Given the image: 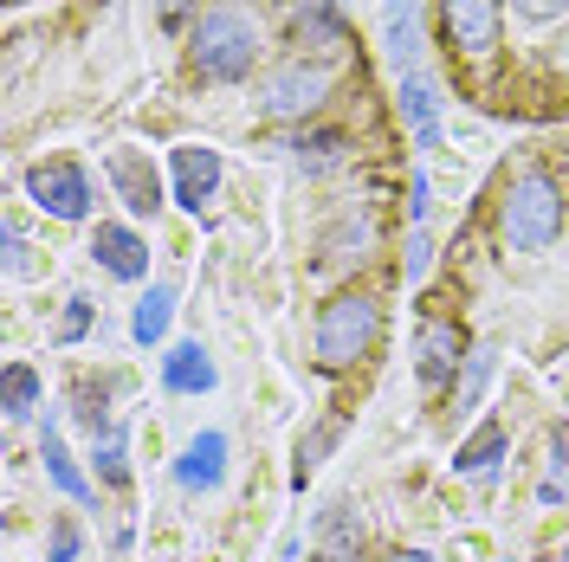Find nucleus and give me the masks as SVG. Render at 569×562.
<instances>
[{
    "label": "nucleus",
    "instance_id": "obj_32",
    "mask_svg": "<svg viewBox=\"0 0 569 562\" xmlns=\"http://www.w3.org/2000/svg\"><path fill=\"white\" fill-rule=\"evenodd\" d=\"M194 7H201V0H156V13H162V20H169V27H176V20H188V13H194Z\"/></svg>",
    "mask_w": 569,
    "mask_h": 562
},
{
    "label": "nucleus",
    "instance_id": "obj_25",
    "mask_svg": "<svg viewBox=\"0 0 569 562\" xmlns=\"http://www.w3.org/2000/svg\"><path fill=\"white\" fill-rule=\"evenodd\" d=\"M486 382H492V350H472L466 355V375H460V394H453V414H472Z\"/></svg>",
    "mask_w": 569,
    "mask_h": 562
},
{
    "label": "nucleus",
    "instance_id": "obj_34",
    "mask_svg": "<svg viewBox=\"0 0 569 562\" xmlns=\"http://www.w3.org/2000/svg\"><path fill=\"white\" fill-rule=\"evenodd\" d=\"M395 562H433V556H427V550H401Z\"/></svg>",
    "mask_w": 569,
    "mask_h": 562
},
{
    "label": "nucleus",
    "instance_id": "obj_18",
    "mask_svg": "<svg viewBox=\"0 0 569 562\" xmlns=\"http://www.w3.org/2000/svg\"><path fill=\"white\" fill-rule=\"evenodd\" d=\"M169 317H176V284H149L137 298V311H130V337H137L142 350H156L169 337Z\"/></svg>",
    "mask_w": 569,
    "mask_h": 562
},
{
    "label": "nucleus",
    "instance_id": "obj_31",
    "mask_svg": "<svg viewBox=\"0 0 569 562\" xmlns=\"http://www.w3.org/2000/svg\"><path fill=\"white\" fill-rule=\"evenodd\" d=\"M408 194H415V201H408V208H415V227H427V208H433V188H427V175L408 181Z\"/></svg>",
    "mask_w": 569,
    "mask_h": 562
},
{
    "label": "nucleus",
    "instance_id": "obj_21",
    "mask_svg": "<svg viewBox=\"0 0 569 562\" xmlns=\"http://www.w3.org/2000/svg\"><path fill=\"white\" fill-rule=\"evenodd\" d=\"M343 155H350V137H343V130H311V137L291 142V162H298L305 175H330Z\"/></svg>",
    "mask_w": 569,
    "mask_h": 562
},
{
    "label": "nucleus",
    "instance_id": "obj_19",
    "mask_svg": "<svg viewBox=\"0 0 569 562\" xmlns=\"http://www.w3.org/2000/svg\"><path fill=\"white\" fill-rule=\"evenodd\" d=\"M498 459H505V426L486 421V426H479V433L460 446V453H453V472H460V479H479V485H492Z\"/></svg>",
    "mask_w": 569,
    "mask_h": 562
},
{
    "label": "nucleus",
    "instance_id": "obj_9",
    "mask_svg": "<svg viewBox=\"0 0 569 562\" xmlns=\"http://www.w3.org/2000/svg\"><path fill=\"white\" fill-rule=\"evenodd\" d=\"M169 181H176V201L188 213H201L220 194V149H208V142H181V149H169Z\"/></svg>",
    "mask_w": 569,
    "mask_h": 562
},
{
    "label": "nucleus",
    "instance_id": "obj_28",
    "mask_svg": "<svg viewBox=\"0 0 569 562\" xmlns=\"http://www.w3.org/2000/svg\"><path fill=\"white\" fill-rule=\"evenodd\" d=\"M78 524H52V536H46V562H78Z\"/></svg>",
    "mask_w": 569,
    "mask_h": 562
},
{
    "label": "nucleus",
    "instance_id": "obj_33",
    "mask_svg": "<svg viewBox=\"0 0 569 562\" xmlns=\"http://www.w3.org/2000/svg\"><path fill=\"white\" fill-rule=\"evenodd\" d=\"M557 66L569 71V27H563V39H557Z\"/></svg>",
    "mask_w": 569,
    "mask_h": 562
},
{
    "label": "nucleus",
    "instance_id": "obj_27",
    "mask_svg": "<svg viewBox=\"0 0 569 562\" xmlns=\"http://www.w3.org/2000/svg\"><path fill=\"white\" fill-rule=\"evenodd\" d=\"M427 265H433V240H427V227H415V233H408V259H401L408 284H421V279H427Z\"/></svg>",
    "mask_w": 569,
    "mask_h": 562
},
{
    "label": "nucleus",
    "instance_id": "obj_1",
    "mask_svg": "<svg viewBox=\"0 0 569 562\" xmlns=\"http://www.w3.org/2000/svg\"><path fill=\"white\" fill-rule=\"evenodd\" d=\"M259 52H266V39H259V20H252L247 7H208L194 20V33H188V66L201 71L208 84L252 78Z\"/></svg>",
    "mask_w": 569,
    "mask_h": 562
},
{
    "label": "nucleus",
    "instance_id": "obj_22",
    "mask_svg": "<svg viewBox=\"0 0 569 562\" xmlns=\"http://www.w3.org/2000/svg\"><path fill=\"white\" fill-rule=\"evenodd\" d=\"M39 375H33V362H7V375H0V401H7V421H27L39 408Z\"/></svg>",
    "mask_w": 569,
    "mask_h": 562
},
{
    "label": "nucleus",
    "instance_id": "obj_3",
    "mask_svg": "<svg viewBox=\"0 0 569 562\" xmlns=\"http://www.w3.org/2000/svg\"><path fill=\"white\" fill-rule=\"evenodd\" d=\"M498 233H505L511 252H550L563 240V188L543 175V169L511 175L505 201H498Z\"/></svg>",
    "mask_w": 569,
    "mask_h": 562
},
{
    "label": "nucleus",
    "instance_id": "obj_16",
    "mask_svg": "<svg viewBox=\"0 0 569 562\" xmlns=\"http://www.w3.org/2000/svg\"><path fill=\"white\" fill-rule=\"evenodd\" d=\"M421 0H382V52L401 71H421V20H415Z\"/></svg>",
    "mask_w": 569,
    "mask_h": 562
},
{
    "label": "nucleus",
    "instance_id": "obj_4",
    "mask_svg": "<svg viewBox=\"0 0 569 562\" xmlns=\"http://www.w3.org/2000/svg\"><path fill=\"white\" fill-rule=\"evenodd\" d=\"M330 66L318 59H284L259 78V110L272 117V123H305V117H318L323 98H330Z\"/></svg>",
    "mask_w": 569,
    "mask_h": 562
},
{
    "label": "nucleus",
    "instance_id": "obj_6",
    "mask_svg": "<svg viewBox=\"0 0 569 562\" xmlns=\"http://www.w3.org/2000/svg\"><path fill=\"white\" fill-rule=\"evenodd\" d=\"M27 194H33L39 213L52 220H84L91 213V175L78 162H33L27 169Z\"/></svg>",
    "mask_w": 569,
    "mask_h": 562
},
{
    "label": "nucleus",
    "instance_id": "obj_7",
    "mask_svg": "<svg viewBox=\"0 0 569 562\" xmlns=\"http://www.w3.org/2000/svg\"><path fill=\"white\" fill-rule=\"evenodd\" d=\"M498 7L505 0H440V39L453 59H486L498 46Z\"/></svg>",
    "mask_w": 569,
    "mask_h": 562
},
{
    "label": "nucleus",
    "instance_id": "obj_15",
    "mask_svg": "<svg viewBox=\"0 0 569 562\" xmlns=\"http://www.w3.org/2000/svg\"><path fill=\"white\" fill-rule=\"evenodd\" d=\"M401 117L415 149H440V91L427 84V71H401Z\"/></svg>",
    "mask_w": 569,
    "mask_h": 562
},
{
    "label": "nucleus",
    "instance_id": "obj_8",
    "mask_svg": "<svg viewBox=\"0 0 569 562\" xmlns=\"http://www.w3.org/2000/svg\"><path fill=\"white\" fill-rule=\"evenodd\" d=\"M466 330L460 323H447V317H427L421 337H415V375H421V388H447L453 375H460L466 362Z\"/></svg>",
    "mask_w": 569,
    "mask_h": 562
},
{
    "label": "nucleus",
    "instance_id": "obj_13",
    "mask_svg": "<svg viewBox=\"0 0 569 562\" xmlns=\"http://www.w3.org/2000/svg\"><path fill=\"white\" fill-rule=\"evenodd\" d=\"M213 382H220V369H213V355L201 350V337L169 343V355H162V388H169V394H213Z\"/></svg>",
    "mask_w": 569,
    "mask_h": 562
},
{
    "label": "nucleus",
    "instance_id": "obj_12",
    "mask_svg": "<svg viewBox=\"0 0 569 562\" xmlns=\"http://www.w3.org/2000/svg\"><path fill=\"white\" fill-rule=\"evenodd\" d=\"M220 479H227V433L208 426V433H194L176 459V485L181 492H220Z\"/></svg>",
    "mask_w": 569,
    "mask_h": 562
},
{
    "label": "nucleus",
    "instance_id": "obj_23",
    "mask_svg": "<svg viewBox=\"0 0 569 562\" xmlns=\"http://www.w3.org/2000/svg\"><path fill=\"white\" fill-rule=\"evenodd\" d=\"M91 459H98V479L104 485H130V440H123V426L91 433Z\"/></svg>",
    "mask_w": 569,
    "mask_h": 562
},
{
    "label": "nucleus",
    "instance_id": "obj_5",
    "mask_svg": "<svg viewBox=\"0 0 569 562\" xmlns=\"http://www.w3.org/2000/svg\"><path fill=\"white\" fill-rule=\"evenodd\" d=\"M284 46L291 59L337 66L350 52V20L337 13V0H284Z\"/></svg>",
    "mask_w": 569,
    "mask_h": 562
},
{
    "label": "nucleus",
    "instance_id": "obj_30",
    "mask_svg": "<svg viewBox=\"0 0 569 562\" xmlns=\"http://www.w3.org/2000/svg\"><path fill=\"white\" fill-rule=\"evenodd\" d=\"M511 7H518L525 20H537V27H543V20H563V13H569V0H511Z\"/></svg>",
    "mask_w": 569,
    "mask_h": 562
},
{
    "label": "nucleus",
    "instance_id": "obj_2",
    "mask_svg": "<svg viewBox=\"0 0 569 562\" xmlns=\"http://www.w3.org/2000/svg\"><path fill=\"white\" fill-rule=\"evenodd\" d=\"M382 343V304L369 291H337L318 311V330H311V362L323 375H343L362 355Z\"/></svg>",
    "mask_w": 569,
    "mask_h": 562
},
{
    "label": "nucleus",
    "instance_id": "obj_10",
    "mask_svg": "<svg viewBox=\"0 0 569 562\" xmlns=\"http://www.w3.org/2000/svg\"><path fill=\"white\" fill-rule=\"evenodd\" d=\"M91 259L104 265L110 279H123V284L149 279V240H142L137 227H123V220H98V233H91Z\"/></svg>",
    "mask_w": 569,
    "mask_h": 562
},
{
    "label": "nucleus",
    "instance_id": "obj_20",
    "mask_svg": "<svg viewBox=\"0 0 569 562\" xmlns=\"http://www.w3.org/2000/svg\"><path fill=\"white\" fill-rule=\"evenodd\" d=\"M356 543H362V524H356L350 504H330L318 518V556L323 562H356Z\"/></svg>",
    "mask_w": 569,
    "mask_h": 562
},
{
    "label": "nucleus",
    "instance_id": "obj_26",
    "mask_svg": "<svg viewBox=\"0 0 569 562\" xmlns=\"http://www.w3.org/2000/svg\"><path fill=\"white\" fill-rule=\"evenodd\" d=\"M0 240H7V279H27V272H33V252H27L20 220H7V227H0Z\"/></svg>",
    "mask_w": 569,
    "mask_h": 562
},
{
    "label": "nucleus",
    "instance_id": "obj_24",
    "mask_svg": "<svg viewBox=\"0 0 569 562\" xmlns=\"http://www.w3.org/2000/svg\"><path fill=\"white\" fill-rule=\"evenodd\" d=\"M337 433H343V426H337V421H323V426H311V433L298 440V465H291V485H305V479L318 472V465H323V453L337 446Z\"/></svg>",
    "mask_w": 569,
    "mask_h": 562
},
{
    "label": "nucleus",
    "instance_id": "obj_29",
    "mask_svg": "<svg viewBox=\"0 0 569 562\" xmlns=\"http://www.w3.org/2000/svg\"><path fill=\"white\" fill-rule=\"evenodd\" d=\"M71 311H66V323H59V343H78L84 337V323H91V298H66Z\"/></svg>",
    "mask_w": 569,
    "mask_h": 562
},
{
    "label": "nucleus",
    "instance_id": "obj_11",
    "mask_svg": "<svg viewBox=\"0 0 569 562\" xmlns=\"http://www.w3.org/2000/svg\"><path fill=\"white\" fill-rule=\"evenodd\" d=\"M104 175H110V188H117V201L137 213V220L162 208V181H156V169H149V155H142V149H110Z\"/></svg>",
    "mask_w": 569,
    "mask_h": 562
},
{
    "label": "nucleus",
    "instance_id": "obj_17",
    "mask_svg": "<svg viewBox=\"0 0 569 562\" xmlns=\"http://www.w3.org/2000/svg\"><path fill=\"white\" fill-rule=\"evenodd\" d=\"M39 459H46V479H52L71 504H91V479L78 472V459H71L66 433H59V421H52V414H46V426H39Z\"/></svg>",
    "mask_w": 569,
    "mask_h": 562
},
{
    "label": "nucleus",
    "instance_id": "obj_14",
    "mask_svg": "<svg viewBox=\"0 0 569 562\" xmlns=\"http://www.w3.org/2000/svg\"><path fill=\"white\" fill-rule=\"evenodd\" d=\"M369 247H376V213L356 201V208L337 213V227L323 233L318 252H323V265H362V259H369Z\"/></svg>",
    "mask_w": 569,
    "mask_h": 562
}]
</instances>
